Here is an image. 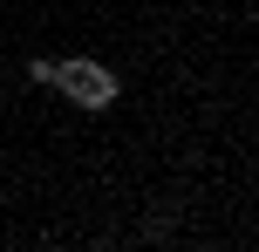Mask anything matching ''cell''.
Returning a JSON list of instances; mask_svg holds the SVG:
<instances>
[{
  "instance_id": "cell-1",
  "label": "cell",
  "mask_w": 259,
  "mask_h": 252,
  "mask_svg": "<svg viewBox=\"0 0 259 252\" xmlns=\"http://www.w3.org/2000/svg\"><path fill=\"white\" fill-rule=\"evenodd\" d=\"M48 82L68 95V103H82V109H109L116 103V75H109L103 62H55Z\"/></svg>"
}]
</instances>
